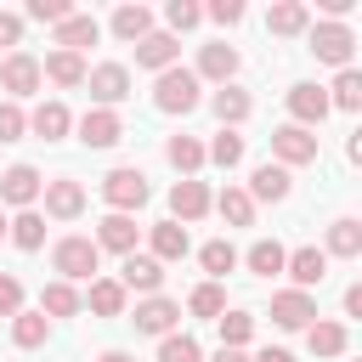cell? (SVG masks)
I'll list each match as a JSON object with an SVG mask.
<instances>
[{
    "mask_svg": "<svg viewBox=\"0 0 362 362\" xmlns=\"http://www.w3.org/2000/svg\"><path fill=\"white\" fill-rule=\"evenodd\" d=\"M96 260H102V249L90 243V238H57V249H51V266L62 272V283H74V277H96Z\"/></svg>",
    "mask_w": 362,
    "mask_h": 362,
    "instance_id": "cell-3",
    "label": "cell"
},
{
    "mask_svg": "<svg viewBox=\"0 0 362 362\" xmlns=\"http://www.w3.org/2000/svg\"><path fill=\"white\" fill-rule=\"evenodd\" d=\"M164 158H170L181 175H198V170H204V141H192V136H170V141H164Z\"/></svg>",
    "mask_w": 362,
    "mask_h": 362,
    "instance_id": "cell-29",
    "label": "cell"
},
{
    "mask_svg": "<svg viewBox=\"0 0 362 362\" xmlns=\"http://www.w3.org/2000/svg\"><path fill=\"white\" fill-rule=\"evenodd\" d=\"M283 272H288V277H294V288L305 294V288H317V283L328 277V255H322L317 243H300V249H288Z\"/></svg>",
    "mask_w": 362,
    "mask_h": 362,
    "instance_id": "cell-8",
    "label": "cell"
},
{
    "mask_svg": "<svg viewBox=\"0 0 362 362\" xmlns=\"http://www.w3.org/2000/svg\"><path fill=\"white\" fill-rule=\"evenodd\" d=\"M198 260H204V272H209V283H215V277H226V272L238 266V249H232L226 238H215V243L198 249Z\"/></svg>",
    "mask_w": 362,
    "mask_h": 362,
    "instance_id": "cell-40",
    "label": "cell"
},
{
    "mask_svg": "<svg viewBox=\"0 0 362 362\" xmlns=\"http://www.w3.org/2000/svg\"><path fill=\"white\" fill-rule=\"evenodd\" d=\"M28 130H34L40 141H62V136L74 130V113H68L62 102H40V107L28 113Z\"/></svg>",
    "mask_w": 362,
    "mask_h": 362,
    "instance_id": "cell-23",
    "label": "cell"
},
{
    "mask_svg": "<svg viewBox=\"0 0 362 362\" xmlns=\"http://www.w3.org/2000/svg\"><path fill=\"white\" fill-rule=\"evenodd\" d=\"M85 85H90L96 107H119L130 96V68L124 62H96V68H85Z\"/></svg>",
    "mask_w": 362,
    "mask_h": 362,
    "instance_id": "cell-5",
    "label": "cell"
},
{
    "mask_svg": "<svg viewBox=\"0 0 362 362\" xmlns=\"http://www.w3.org/2000/svg\"><path fill=\"white\" fill-rule=\"evenodd\" d=\"M198 17H204V6H192V0H170V11H164V34H181V28H198Z\"/></svg>",
    "mask_w": 362,
    "mask_h": 362,
    "instance_id": "cell-43",
    "label": "cell"
},
{
    "mask_svg": "<svg viewBox=\"0 0 362 362\" xmlns=\"http://www.w3.org/2000/svg\"><path fill=\"white\" fill-rule=\"evenodd\" d=\"M322 255H339V260H356L362 255V221H351V215H339L334 226H328V249Z\"/></svg>",
    "mask_w": 362,
    "mask_h": 362,
    "instance_id": "cell-26",
    "label": "cell"
},
{
    "mask_svg": "<svg viewBox=\"0 0 362 362\" xmlns=\"http://www.w3.org/2000/svg\"><path fill=\"white\" fill-rule=\"evenodd\" d=\"M17 40H23V17L0 11V45H17Z\"/></svg>",
    "mask_w": 362,
    "mask_h": 362,
    "instance_id": "cell-48",
    "label": "cell"
},
{
    "mask_svg": "<svg viewBox=\"0 0 362 362\" xmlns=\"http://www.w3.org/2000/svg\"><path fill=\"white\" fill-rule=\"evenodd\" d=\"M209 17H215L221 28H232V23H243V6H238V0H215V6H209Z\"/></svg>",
    "mask_w": 362,
    "mask_h": 362,
    "instance_id": "cell-47",
    "label": "cell"
},
{
    "mask_svg": "<svg viewBox=\"0 0 362 362\" xmlns=\"http://www.w3.org/2000/svg\"><path fill=\"white\" fill-rule=\"evenodd\" d=\"M345 317H362V283L345 288Z\"/></svg>",
    "mask_w": 362,
    "mask_h": 362,
    "instance_id": "cell-49",
    "label": "cell"
},
{
    "mask_svg": "<svg viewBox=\"0 0 362 362\" xmlns=\"http://www.w3.org/2000/svg\"><path fill=\"white\" fill-rule=\"evenodd\" d=\"M113 34L130 40V45L147 40V34H153V11H147V6H119V11H113Z\"/></svg>",
    "mask_w": 362,
    "mask_h": 362,
    "instance_id": "cell-28",
    "label": "cell"
},
{
    "mask_svg": "<svg viewBox=\"0 0 362 362\" xmlns=\"http://www.w3.org/2000/svg\"><path fill=\"white\" fill-rule=\"evenodd\" d=\"M288 113H294L300 130L322 124V119H328V90H322V85H288Z\"/></svg>",
    "mask_w": 362,
    "mask_h": 362,
    "instance_id": "cell-14",
    "label": "cell"
},
{
    "mask_svg": "<svg viewBox=\"0 0 362 362\" xmlns=\"http://www.w3.org/2000/svg\"><path fill=\"white\" fill-rule=\"evenodd\" d=\"M204 158H209V164H221V170L243 164V136H238V130H221V136L204 147Z\"/></svg>",
    "mask_w": 362,
    "mask_h": 362,
    "instance_id": "cell-39",
    "label": "cell"
},
{
    "mask_svg": "<svg viewBox=\"0 0 362 362\" xmlns=\"http://www.w3.org/2000/svg\"><path fill=\"white\" fill-rule=\"evenodd\" d=\"M187 311H192V317H221V311H226V294H221V283H198V288L187 294Z\"/></svg>",
    "mask_w": 362,
    "mask_h": 362,
    "instance_id": "cell-41",
    "label": "cell"
},
{
    "mask_svg": "<svg viewBox=\"0 0 362 362\" xmlns=\"http://www.w3.org/2000/svg\"><path fill=\"white\" fill-rule=\"evenodd\" d=\"M0 238H6V215H0Z\"/></svg>",
    "mask_w": 362,
    "mask_h": 362,
    "instance_id": "cell-53",
    "label": "cell"
},
{
    "mask_svg": "<svg viewBox=\"0 0 362 362\" xmlns=\"http://www.w3.org/2000/svg\"><path fill=\"white\" fill-rule=\"evenodd\" d=\"M23 130H28V113L17 102H0V141H23Z\"/></svg>",
    "mask_w": 362,
    "mask_h": 362,
    "instance_id": "cell-44",
    "label": "cell"
},
{
    "mask_svg": "<svg viewBox=\"0 0 362 362\" xmlns=\"http://www.w3.org/2000/svg\"><path fill=\"white\" fill-rule=\"evenodd\" d=\"M23 311V283L11 272H0V317H17Z\"/></svg>",
    "mask_w": 362,
    "mask_h": 362,
    "instance_id": "cell-45",
    "label": "cell"
},
{
    "mask_svg": "<svg viewBox=\"0 0 362 362\" xmlns=\"http://www.w3.org/2000/svg\"><path fill=\"white\" fill-rule=\"evenodd\" d=\"M305 23H311V11H305L300 0H277V6L266 11V28H272V34H300Z\"/></svg>",
    "mask_w": 362,
    "mask_h": 362,
    "instance_id": "cell-31",
    "label": "cell"
},
{
    "mask_svg": "<svg viewBox=\"0 0 362 362\" xmlns=\"http://www.w3.org/2000/svg\"><path fill=\"white\" fill-rule=\"evenodd\" d=\"M328 107H345V113H356V107H362V74H356V68H339Z\"/></svg>",
    "mask_w": 362,
    "mask_h": 362,
    "instance_id": "cell-38",
    "label": "cell"
},
{
    "mask_svg": "<svg viewBox=\"0 0 362 362\" xmlns=\"http://www.w3.org/2000/svg\"><path fill=\"white\" fill-rule=\"evenodd\" d=\"M215 362H249V356H243V351H226V345H221V351H215Z\"/></svg>",
    "mask_w": 362,
    "mask_h": 362,
    "instance_id": "cell-51",
    "label": "cell"
},
{
    "mask_svg": "<svg viewBox=\"0 0 362 362\" xmlns=\"http://www.w3.org/2000/svg\"><path fill=\"white\" fill-rule=\"evenodd\" d=\"M215 322H221V345H226V351H243V345L255 339V317H249V311H221Z\"/></svg>",
    "mask_w": 362,
    "mask_h": 362,
    "instance_id": "cell-36",
    "label": "cell"
},
{
    "mask_svg": "<svg viewBox=\"0 0 362 362\" xmlns=\"http://www.w3.org/2000/svg\"><path fill=\"white\" fill-rule=\"evenodd\" d=\"M96 34H102V28H96V17H85V11H68V17L57 23V51H74V57H79L85 45H96Z\"/></svg>",
    "mask_w": 362,
    "mask_h": 362,
    "instance_id": "cell-20",
    "label": "cell"
},
{
    "mask_svg": "<svg viewBox=\"0 0 362 362\" xmlns=\"http://www.w3.org/2000/svg\"><path fill=\"white\" fill-rule=\"evenodd\" d=\"M209 204L221 209V221H226V226H249V221H255V198H249L243 187H226V192H221V198H209Z\"/></svg>",
    "mask_w": 362,
    "mask_h": 362,
    "instance_id": "cell-30",
    "label": "cell"
},
{
    "mask_svg": "<svg viewBox=\"0 0 362 362\" xmlns=\"http://www.w3.org/2000/svg\"><path fill=\"white\" fill-rule=\"evenodd\" d=\"M6 232H11L17 249H40V243H45V215H40V209H23L17 221H6Z\"/></svg>",
    "mask_w": 362,
    "mask_h": 362,
    "instance_id": "cell-32",
    "label": "cell"
},
{
    "mask_svg": "<svg viewBox=\"0 0 362 362\" xmlns=\"http://www.w3.org/2000/svg\"><path fill=\"white\" fill-rule=\"evenodd\" d=\"M90 311L96 317H124V288L113 277H90Z\"/></svg>",
    "mask_w": 362,
    "mask_h": 362,
    "instance_id": "cell-35",
    "label": "cell"
},
{
    "mask_svg": "<svg viewBox=\"0 0 362 362\" xmlns=\"http://www.w3.org/2000/svg\"><path fill=\"white\" fill-rule=\"evenodd\" d=\"M147 238H153V260L164 266V260H181L192 243H187V226H175V221H153L147 226Z\"/></svg>",
    "mask_w": 362,
    "mask_h": 362,
    "instance_id": "cell-25",
    "label": "cell"
},
{
    "mask_svg": "<svg viewBox=\"0 0 362 362\" xmlns=\"http://www.w3.org/2000/svg\"><path fill=\"white\" fill-rule=\"evenodd\" d=\"M79 209H85V187H79L74 175H51V181H45V215L74 221Z\"/></svg>",
    "mask_w": 362,
    "mask_h": 362,
    "instance_id": "cell-15",
    "label": "cell"
},
{
    "mask_svg": "<svg viewBox=\"0 0 362 362\" xmlns=\"http://www.w3.org/2000/svg\"><path fill=\"white\" fill-rule=\"evenodd\" d=\"M136 232H141V226H136L130 215H102V226H96L90 243H96V249H113V255H136Z\"/></svg>",
    "mask_w": 362,
    "mask_h": 362,
    "instance_id": "cell-19",
    "label": "cell"
},
{
    "mask_svg": "<svg viewBox=\"0 0 362 362\" xmlns=\"http://www.w3.org/2000/svg\"><path fill=\"white\" fill-rule=\"evenodd\" d=\"M0 85H6L11 96H34V90H40V62H34L28 51H6V62H0Z\"/></svg>",
    "mask_w": 362,
    "mask_h": 362,
    "instance_id": "cell-13",
    "label": "cell"
},
{
    "mask_svg": "<svg viewBox=\"0 0 362 362\" xmlns=\"http://www.w3.org/2000/svg\"><path fill=\"white\" fill-rule=\"evenodd\" d=\"M192 74H198V85H204V79H215V85H232V74H238V51H232V45H204Z\"/></svg>",
    "mask_w": 362,
    "mask_h": 362,
    "instance_id": "cell-21",
    "label": "cell"
},
{
    "mask_svg": "<svg viewBox=\"0 0 362 362\" xmlns=\"http://www.w3.org/2000/svg\"><path fill=\"white\" fill-rule=\"evenodd\" d=\"M283 260H288V249H283L277 238H260V243L249 249V272H255V277H277Z\"/></svg>",
    "mask_w": 362,
    "mask_h": 362,
    "instance_id": "cell-33",
    "label": "cell"
},
{
    "mask_svg": "<svg viewBox=\"0 0 362 362\" xmlns=\"http://www.w3.org/2000/svg\"><path fill=\"white\" fill-rule=\"evenodd\" d=\"M96 362H136V356H130V351H102Z\"/></svg>",
    "mask_w": 362,
    "mask_h": 362,
    "instance_id": "cell-52",
    "label": "cell"
},
{
    "mask_svg": "<svg viewBox=\"0 0 362 362\" xmlns=\"http://www.w3.org/2000/svg\"><path fill=\"white\" fill-rule=\"evenodd\" d=\"M40 311H45V317H74V311H79L74 283H62V277H57V283H45V288H40Z\"/></svg>",
    "mask_w": 362,
    "mask_h": 362,
    "instance_id": "cell-34",
    "label": "cell"
},
{
    "mask_svg": "<svg viewBox=\"0 0 362 362\" xmlns=\"http://www.w3.org/2000/svg\"><path fill=\"white\" fill-rule=\"evenodd\" d=\"M170 215H175V226H181V221L209 215V187H204V181H192V175H181V181L170 187Z\"/></svg>",
    "mask_w": 362,
    "mask_h": 362,
    "instance_id": "cell-16",
    "label": "cell"
},
{
    "mask_svg": "<svg viewBox=\"0 0 362 362\" xmlns=\"http://www.w3.org/2000/svg\"><path fill=\"white\" fill-rule=\"evenodd\" d=\"M272 164L294 170V164H317V136L300 124H277L272 130Z\"/></svg>",
    "mask_w": 362,
    "mask_h": 362,
    "instance_id": "cell-4",
    "label": "cell"
},
{
    "mask_svg": "<svg viewBox=\"0 0 362 362\" xmlns=\"http://www.w3.org/2000/svg\"><path fill=\"white\" fill-rule=\"evenodd\" d=\"M11 339H17L23 351H40V345L51 339V317H45V311H17V317H11Z\"/></svg>",
    "mask_w": 362,
    "mask_h": 362,
    "instance_id": "cell-27",
    "label": "cell"
},
{
    "mask_svg": "<svg viewBox=\"0 0 362 362\" xmlns=\"http://www.w3.org/2000/svg\"><path fill=\"white\" fill-rule=\"evenodd\" d=\"M272 322L277 328H311L317 322V300L311 294H300V288H283V294H272Z\"/></svg>",
    "mask_w": 362,
    "mask_h": 362,
    "instance_id": "cell-10",
    "label": "cell"
},
{
    "mask_svg": "<svg viewBox=\"0 0 362 362\" xmlns=\"http://www.w3.org/2000/svg\"><path fill=\"white\" fill-rule=\"evenodd\" d=\"M305 345H311L317 356H339V351H345V322H311V328H305Z\"/></svg>",
    "mask_w": 362,
    "mask_h": 362,
    "instance_id": "cell-37",
    "label": "cell"
},
{
    "mask_svg": "<svg viewBox=\"0 0 362 362\" xmlns=\"http://www.w3.org/2000/svg\"><path fill=\"white\" fill-rule=\"evenodd\" d=\"M68 11H74L68 0H28V17H34V23H62Z\"/></svg>",
    "mask_w": 362,
    "mask_h": 362,
    "instance_id": "cell-46",
    "label": "cell"
},
{
    "mask_svg": "<svg viewBox=\"0 0 362 362\" xmlns=\"http://www.w3.org/2000/svg\"><path fill=\"white\" fill-rule=\"evenodd\" d=\"M158 362H204V351H198L192 334H164L158 339Z\"/></svg>",
    "mask_w": 362,
    "mask_h": 362,
    "instance_id": "cell-42",
    "label": "cell"
},
{
    "mask_svg": "<svg viewBox=\"0 0 362 362\" xmlns=\"http://www.w3.org/2000/svg\"><path fill=\"white\" fill-rule=\"evenodd\" d=\"M209 107H215V119H221V130H238L249 113H255V102H249V90H238V85H221L215 96H209Z\"/></svg>",
    "mask_w": 362,
    "mask_h": 362,
    "instance_id": "cell-22",
    "label": "cell"
},
{
    "mask_svg": "<svg viewBox=\"0 0 362 362\" xmlns=\"http://www.w3.org/2000/svg\"><path fill=\"white\" fill-rule=\"evenodd\" d=\"M311 51L317 62H334V68H351V51H356V34L345 23H317L311 28Z\"/></svg>",
    "mask_w": 362,
    "mask_h": 362,
    "instance_id": "cell-6",
    "label": "cell"
},
{
    "mask_svg": "<svg viewBox=\"0 0 362 362\" xmlns=\"http://www.w3.org/2000/svg\"><path fill=\"white\" fill-rule=\"evenodd\" d=\"M255 362H294V351H283V345H266Z\"/></svg>",
    "mask_w": 362,
    "mask_h": 362,
    "instance_id": "cell-50",
    "label": "cell"
},
{
    "mask_svg": "<svg viewBox=\"0 0 362 362\" xmlns=\"http://www.w3.org/2000/svg\"><path fill=\"white\" fill-rule=\"evenodd\" d=\"M198 102H204V85H198L192 68H164L158 74V85H153V107L158 113H192Z\"/></svg>",
    "mask_w": 362,
    "mask_h": 362,
    "instance_id": "cell-1",
    "label": "cell"
},
{
    "mask_svg": "<svg viewBox=\"0 0 362 362\" xmlns=\"http://www.w3.org/2000/svg\"><path fill=\"white\" fill-rule=\"evenodd\" d=\"M45 192V175L34 164H11L0 175V204H17V209H34V198Z\"/></svg>",
    "mask_w": 362,
    "mask_h": 362,
    "instance_id": "cell-7",
    "label": "cell"
},
{
    "mask_svg": "<svg viewBox=\"0 0 362 362\" xmlns=\"http://www.w3.org/2000/svg\"><path fill=\"white\" fill-rule=\"evenodd\" d=\"M102 198L113 204V215H130V209L147 204V175H141L136 164H119V170L102 175Z\"/></svg>",
    "mask_w": 362,
    "mask_h": 362,
    "instance_id": "cell-2",
    "label": "cell"
},
{
    "mask_svg": "<svg viewBox=\"0 0 362 362\" xmlns=\"http://www.w3.org/2000/svg\"><path fill=\"white\" fill-rule=\"evenodd\" d=\"M243 192H249L255 204H283V198L294 192V181H288V170H283V164H272V158H266V164H255V175H249V187H243Z\"/></svg>",
    "mask_w": 362,
    "mask_h": 362,
    "instance_id": "cell-11",
    "label": "cell"
},
{
    "mask_svg": "<svg viewBox=\"0 0 362 362\" xmlns=\"http://www.w3.org/2000/svg\"><path fill=\"white\" fill-rule=\"evenodd\" d=\"M175 57H181V45H175V34H164V28H153L147 40H136V68H175Z\"/></svg>",
    "mask_w": 362,
    "mask_h": 362,
    "instance_id": "cell-17",
    "label": "cell"
},
{
    "mask_svg": "<svg viewBox=\"0 0 362 362\" xmlns=\"http://www.w3.org/2000/svg\"><path fill=\"white\" fill-rule=\"evenodd\" d=\"M40 79L74 90V85H85V57H74V51H51V57L40 62Z\"/></svg>",
    "mask_w": 362,
    "mask_h": 362,
    "instance_id": "cell-24",
    "label": "cell"
},
{
    "mask_svg": "<svg viewBox=\"0 0 362 362\" xmlns=\"http://www.w3.org/2000/svg\"><path fill=\"white\" fill-rule=\"evenodd\" d=\"M119 136H124V124H119L113 107H90V113L79 119V141H85V147H113Z\"/></svg>",
    "mask_w": 362,
    "mask_h": 362,
    "instance_id": "cell-18",
    "label": "cell"
},
{
    "mask_svg": "<svg viewBox=\"0 0 362 362\" xmlns=\"http://www.w3.org/2000/svg\"><path fill=\"white\" fill-rule=\"evenodd\" d=\"M124 294L136 288V294H158L164 288V266L153 260V255H124V266H119V277H113Z\"/></svg>",
    "mask_w": 362,
    "mask_h": 362,
    "instance_id": "cell-9",
    "label": "cell"
},
{
    "mask_svg": "<svg viewBox=\"0 0 362 362\" xmlns=\"http://www.w3.org/2000/svg\"><path fill=\"white\" fill-rule=\"evenodd\" d=\"M130 322H136L141 334H158V339H164V334H175L181 305H175V300H164V294H147V300L136 305V317H130Z\"/></svg>",
    "mask_w": 362,
    "mask_h": 362,
    "instance_id": "cell-12",
    "label": "cell"
}]
</instances>
